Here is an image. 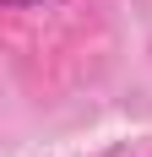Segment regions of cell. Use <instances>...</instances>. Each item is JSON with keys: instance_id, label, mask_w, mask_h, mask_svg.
<instances>
[{"instance_id": "obj_1", "label": "cell", "mask_w": 152, "mask_h": 157, "mask_svg": "<svg viewBox=\"0 0 152 157\" xmlns=\"http://www.w3.org/2000/svg\"><path fill=\"white\" fill-rule=\"evenodd\" d=\"M6 6H22V0H6Z\"/></svg>"}]
</instances>
